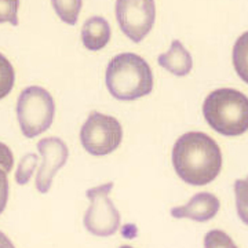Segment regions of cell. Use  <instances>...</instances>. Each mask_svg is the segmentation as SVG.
<instances>
[{"label":"cell","mask_w":248,"mask_h":248,"mask_svg":"<svg viewBox=\"0 0 248 248\" xmlns=\"http://www.w3.org/2000/svg\"><path fill=\"white\" fill-rule=\"evenodd\" d=\"M172 164L184 182L195 186L207 185L221 171V148L207 134L186 133L174 145Z\"/></svg>","instance_id":"6da1fadb"},{"label":"cell","mask_w":248,"mask_h":248,"mask_svg":"<svg viewBox=\"0 0 248 248\" xmlns=\"http://www.w3.org/2000/svg\"><path fill=\"white\" fill-rule=\"evenodd\" d=\"M107 87L120 101H134L151 94L153 75L149 63L134 53L116 55L108 65Z\"/></svg>","instance_id":"7a4b0ae2"},{"label":"cell","mask_w":248,"mask_h":248,"mask_svg":"<svg viewBox=\"0 0 248 248\" xmlns=\"http://www.w3.org/2000/svg\"><path fill=\"white\" fill-rule=\"evenodd\" d=\"M203 115L217 133L237 137L248 130V99L237 90H215L204 101Z\"/></svg>","instance_id":"3957f363"},{"label":"cell","mask_w":248,"mask_h":248,"mask_svg":"<svg viewBox=\"0 0 248 248\" xmlns=\"http://www.w3.org/2000/svg\"><path fill=\"white\" fill-rule=\"evenodd\" d=\"M55 104L51 94L39 86L24 90L17 102V116L21 131L27 138H35L53 124Z\"/></svg>","instance_id":"277c9868"},{"label":"cell","mask_w":248,"mask_h":248,"mask_svg":"<svg viewBox=\"0 0 248 248\" xmlns=\"http://www.w3.org/2000/svg\"><path fill=\"white\" fill-rule=\"evenodd\" d=\"M123 138V128L113 116L91 112L80 131V141L93 156H105L119 148Z\"/></svg>","instance_id":"5b68a950"},{"label":"cell","mask_w":248,"mask_h":248,"mask_svg":"<svg viewBox=\"0 0 248 248\" xmlns=\"http://www.w3.org/2000/svg\"><path fill=\"white\" fill-rule=\"evenodd\" d=\"M112 187L113 182H108L86 192L90 199V207L84 215V226L94 236H112L120 226V214L109 199Z\"/></svg>","instance_id":"8992f818"},{"label":"cell","mask_w":248,"mask_h":248,"mask_svg":"<svg viewBox=\"0 0 248 248\" xmlns=\"http://www.w3.org/2000/svg\"><path fill=\"white\" fill-rule=\"evenodd\" d=\"M116 17L124 35L140 43L151 32L156 18V4L152 0H119Z\"/></svg>","instance_id":"52a82bcc"},{"label":"cell","mask_w":248,"mask_h":248,"mask_svg":"<svg viewBox=\"0 0 248 248\" xmlns=\"http://www.w3.org/2000/svg\"><path fill=\"white\" fill-rule=\"evenodd\" d=\"M37 151L42 156V166L36 177V189L40 193H47L51 187L54 175L65 166L69 151L61 138L50 137L37 142Z\"/></svg>","instance_id":"ba28073f"},{"label":"cell","mask_w":248,"mask_h":248,"mask_svg":"<svg viewBox=\"0 0 248 248\" xmlns=\"http://www.w3.org/2000/svg\"><path fill=\"white\" fill-rule=\"evenodd\" d=\"M219 200L217 196L208 192H202L195 195L189 203L182 207H175L171 210L174 218H189L196 222H207L213 219L219 211Z\"/></svg>","instance_id":"9c48e42d"},{"label":"cell","mask_w":248,"mask_h":248,"mask_svg":"<svg viewBox=\"0 0 248 248\" xmlns=\"http://www.w3.org/2000/svg\"><path fill=\"white\" fill-rule=\"evenodd\" d=\"M157 62L161 68L171 72L175 76H186L193 66L192 55L179 40H174L171 43L167 53L160 54Z\"/></svg>","instance_id":"30bf717a"},{"label":"cell","mask_w":248,"mask_h":248,"mask_svg":"<svg viewBox=\"0 0 248 248\" xmlns=\"http://www.w3.org/2000/svg\"><path fill=\"white\" fill-rule=\"evenodd\" d=\"M110 27L105 18H89L81 28V42L90 51H99L109 43Z\"/></svg>","instance_id":"8fae6325"},{"label":"cell","mask_w":248,"mask_h":248,"mask_svg":"<svg viewBox=\"0 0 248 248\" xmlns=\"http://www.w3.org/2000/svg\"><path fill=\"white\" fill-rule=\"evenodd\" d=\"M51 4H53L55 13L58 14V17L61 18L63 22H66L69 25H75L83 3L80 0H73V1H58V0L55 1L54 0Z\"/></svg>","instance_id":"7c38bea8"},{"label":"cell","mask_w":248,"mask_h":248,"mask_svg":"<svg viewBox=\"0 0 248 248\" xmlns=\"http://www.w3.org/2000/svg\"><path fill=\"white\" fill-rule=\"evenodd\" d=\"M16 81V72L11 62L0 54V99L7 97L14 87Z\"/></svg>","instance_id":"4fadbf2b"},{"label":"cell","mask_w":248,"mask_h":248,"mask_svg":"<svg viewBox=\"0 0 248 248\" xmlns=\"http://www.w3.org/2000/svg\"><path fill=\"white\" fill-rule=\"evenodd\" d=\"M37 163H39V157L35 153H27L21 159L17 171H16V181L18 185H27L35 171Z\"/></svg>","instance_id":"5bb4252c"},{"label":"cell","mask_w":248,"mask_h":248,"mask_svg":"<svg viewBox=\"0 0 248 248\" xmlns=\"http://www.w3.org/2000/svg\"><path fill=\"white\" fill-rule=\"evenodd\" d=\"M204 248H237L225 232L214 229L205 234Z\"/></svg>","instance_id":"9a60e30c"},{"label":"cell","mask_w":248,"mask_h":248,"mask_svg":"<svg viewBox=\"0 0 248 248\" xmlns=\"http://www.w3.org/2000/svg\"><path fill=\"white\" fill-rule=\"evenodd\" d=\"M18 7H19L18 0H0V24L11 22V25L17 27Z\"/></svg>","instance_id":"2e32d148"},{"label":"cell","mask_w":248,"mask_h":248,"mask_svg":"<svg viewBox=\"0 0 248 248\" xmlns=\"http://www.w3.org/2000/svg\"><path fill=\"white\" fill-rule=\"evenodd\" d=\"M14 166V156L7 145L0 142V169L6 174H9Z\"/></svg>","instance_id":"e0dca14e"},{"label":"cell","mask_w":248,"mask_h":248,"mask_svg":"<svg viewBox=\"0 0 248 248\" xmlns=\"http://www.w3.org/2000/svg\"><path fill=\"white\" fill-rule=\"evenodd\" d=\"M9 200V179L7 174L0 169V214L4 211Z\"/></svg>","instance_id":"ac0fdd59"},{"label":"cell","mask_w":248,"mask_h":248,"mask_svg":"<svg viewBox=\"0 0 248 248\" xmlns=\"http://www.w3.org/2000/svg\"><path fill=\"white\" fill-rule=\"evenodd\" d=\"M0 248H16L11 240L3 232H0Z\"/></svg>","instance_id":"d6986e66"},{"label":"cell","mask_w":248,"mask_h":248,"mask_svg":"<svg viewBox=\"0 0 248 248\" xmlns=\"http://www.w3.org/2000/svg\"><path fill=\"white\" fill-rule=\"evenodd\" d=\"M120 248H133V247H130V246H123V247H120Z\"/></svg>","instance_id":"ffe728a7"}]
</instances>
